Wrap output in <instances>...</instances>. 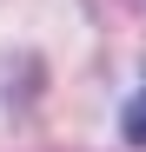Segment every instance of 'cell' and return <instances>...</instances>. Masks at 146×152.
<instances>
[{"mask_svg":"<svg viewBox=\"0 0 146 152\" xmlns=\"http://www.w3.org/2000/svg\"><path fill=\"white\" fill-rule=\"evenodd\" d=\"M126 139H133V145H146V93L126 106Z\"/></svg>","mask_w":146,"mask_h":152,"instance_id":"6da1fadb","label":"cell"}]
</instances>
